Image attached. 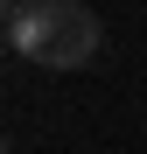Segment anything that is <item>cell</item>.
Wrapping results in <instances>:
<instances>
[{"mask_svg":"<svg viewBox=\"0 0 147 154\" xmlns=\"http://www.w3.org/2000/svg\"><path fill=\"white\" fill-rule=\"evenodd\" d=\"M7 154H21V147H7Z\"/></svg>","mask_w":147,"mask_h":154,"instance_id":"3","label":"cell"},{"mask_svg":"<svg viewBox=\"0 0 147 154\" xmlns=\"http://www.w3.org/2000/svg\"><path fill=\"white\" fill-rule=\"evenodd\" d=\"M14 7H28V0H7V14H14Z\"/></svg>","mask_w":147,"mask_h":154,"instance_id":"2","label":"cell"},{"mask_svg":"<svg viewBox=\"0 0 147 154\" xmlns=\"http://www.w3.org/2000/svg\"><path fill=\"white\" fill-rule=\"evenodd\" d=\"M7 49L42 70H84L105 49V21L84 0H28L7 14Z\"/></svg>","mask_w":147,"mask_h":154,"instance_id":"1","label":"cell"}]
</instances>
